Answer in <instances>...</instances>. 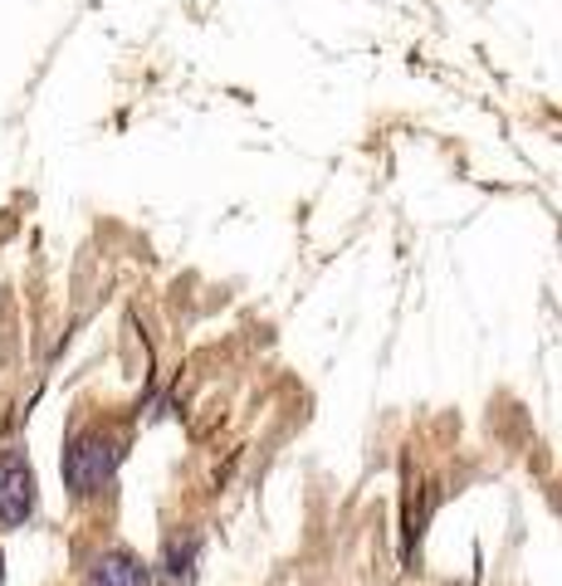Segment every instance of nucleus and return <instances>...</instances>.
I'll list each match as a JSON object with an SVG mask.
<instances>
[{"mask_svg": "<svg viewBox=\"0 0 562 586\" xmlns=\"http://www.w3.org/2000/svg\"><path fill=\"white\" fill-rule=\"evenodd\" d=\"M122 465V435L103 431V425H89L69 440L65 449V484L74 499H89V494H103L113 484Z\"/></svg>", "mask_w": 562, "mask_h": 586, "instance_id": "1", "label": "nucleus"}, {"mask_svg": "<svg viewBox=\"0 0 562 586\" xmlns=\"http://www.w3.org/2000/svg\"><path fill=\"white\" fill-rule=\"evenodd\" d=\"M35 469L20 445H0V528H20L35 513Z\"/></svg>", "mask_w": 562, "mask_h": 586, "instance_id": "2", "label": "nucleus"}, {"mask_svg": "<svg viewBox=\"0 0 562 586\" xmlns=\"http://www.w3.org/2000/svg\"><path fill=\"white\" fill-rule=\"evenodd\" d=\"M93 586H152V567L128 548H113L93 567Z\"/></svg>", "mask_w": 562, "mask_h": 586, "instance_id": "3", "label": "nucleus"}, {"mask_svg": "<svg viewBox=\"0 0 562 586\" xmlns=\"http://www.w3.org/2000/svg\"><path fill=\"white\" fill-rule=\"evenodd\" d=\"M196 552H201V538L196 532H176V538H166V548H162V582L166 586H186L191 582V572H196Z\"/></svg>", "mask_w": 562, "mask_h": 586, "instance_id": "4", "label": "nucleus"}, {"mask_svg": "<svg viewBox=\"0 0 562 586\" xmlns=\"http://www.w3.org/2000/svg\"><path fill=\"white\" fill-rule=\"evenodd\" d=\"M0 582H5V558H0Z\"/></svg>", "mask_w": 562, "mask_h": 586, "instance_id": "5", "label": "nucleus"}]
</instances>
